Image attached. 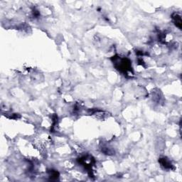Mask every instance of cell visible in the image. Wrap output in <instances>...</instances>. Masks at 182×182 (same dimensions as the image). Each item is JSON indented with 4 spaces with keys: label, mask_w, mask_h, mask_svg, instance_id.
Instances as JSON below:
<instances>
[{
    "label": "cell",
    "mask_w": 182,
    "mask_h": 182,
    "mask_svg": "<svg viewBox=\"0 0 182 182\" xmlns=\"http://www.w3.org/2000/svg\"><path fill=\"white\" fill-rule=\"evenodd\" d=\"M114 62L117 69H119L120 71L127 74L128 72L131 70L132 67L130 61L127 58H120L119 57H117Z\"/></svg>",
    "instance_id": "6da1fadb"
},
{
    "label": "cell",
    "mask_w": 182,
    "mask_h": 182,
    "mask_svg": "<svg viewBox=\"0 0 182 182\" xmlns=\"http://www.w3.org/2000/svg\"><path fill=\"white\" fill-rule=\"evenodd\" d=\"M172 19H173L174 24L179 28V29H181L182 24L181 16H180L179 14H177V13H174V14H172Z\"/></svg>",
    "instance_id": "3957f363"
},
{
    "label": "cell",
    "mask_w": 182,
    "mask_h": 182,
    "mask_svg": "<svg viewBox=\"0 0 182 182\" xmlns=\"http://www.w3.org/2000/svg\"><path fill=\"white\" fill-rule=\"evenodd\" d=\"M159 161V163H160L161 166L164 167V169H171L172 168V166H173L172 162H171L168 159H166V157L160 158Z\"/></svg>",
    "instance_id": "7a4b0ae2"
},
{
    "label": "cell",
    "mask_w": 182,
    "mask_h": 182,
    "mask_svg": "<svg viewBox=\"0 0 182 182\" xmlns=\"http://www.w3.org/2000/svg\"><path fill=\"white\" fill-rule=\"evenodd\" d=\"M92 114L94 115L96 118L99 119H105L107 117H109V113L102 110H94L92 112Z\"/></svg>",
    "instance_id": "277c9868"
}]
</instances>
